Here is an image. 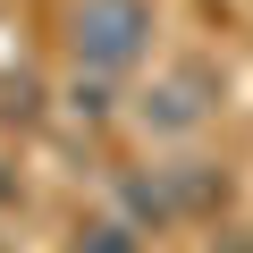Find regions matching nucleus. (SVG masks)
Returning a JSON list of instances; mask_svg holds the SVG:
<instances>
[{
  "label": "nucleus",
  "instance_id": "1",
  "mask_svg": "<svg viewBox=\"0 0 253 253\" xmlns=\"http://www.w3.org/2000/svg\"><path fill=\"white\" fill-rule=\"evenodd\" d=\"M68 51L93 76H118L152 51V0H76L68 9Z\"/></svg>",
  "mask_w": 253,
  "mask_h": 253
},
{
  "label": "nucleus",
  "instance_id": "2",
  "mask_svg": "<svg viewBox=\"0 0 253 253\" xmlns=\"http://www.w3.org/2000/svg\"><path fill=\"white\" fill-rule=\"evenodd\" d=\"M211 101H219L211 68H177V76H161V84L144 93V126H161V135H186V126H203V118H211Z\"/></svg>",
  "mask_w": 253,
  "mask_h": 253
},
{
  "label": "nucleus",
  "instance_id": "3",
  "mask_svg": "<svg viewBox=\"0 0 253 253\" xmlns=\"http://www.w3.org/2000/svg\"><path fill=\"white\" fill-rule=\"evenodd\" d=\"M76 253H135V228L101 219V228H84V245H76Z\"/></svg>",
  "mask_w": 253,
  "mask_h": 253
},
{
  "label": "nucleus",
  "instance_id": "4",
  "mask_svg": "<svg viewBox=\"0 0 253 253\" xmlns=\"http://www.w3.org/2000/svg\"><path fill=\"white\" fill-rule=\"evenodd\" d=\"M9 194H17V177H9V169H0V203H9Z\"/></svg>",
  "mask_w": 253,
  "mask_h": 253
}]
</instances>
